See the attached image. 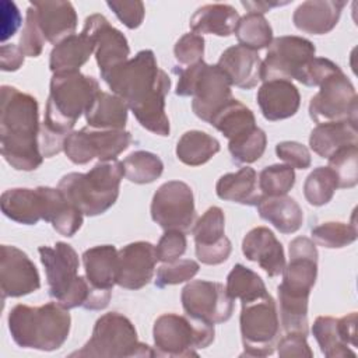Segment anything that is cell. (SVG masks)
<instances>
[{"label":"cell","instance_id":"1","mask_svg":"<svg viewBox=\"0 0 358 358\" xmlns=\"http://www.w3.org/2000/svg\"><path fill=\"white\" fill-rule=\"evenodd\" d=\"M115 95L124 101L137 122L148 131L169 136V119L165 113V98L171 88L169 76L158 67L150 49L101 76Z\"/></svg>","mask_w":358,"mask_h":358},{"label":"cell","instance_id":"2","mask_svg":"<svg viewBox=\"0 0 358 358\" xmlns=\"http://www.w3.org/2000/svg\"><path fill=\"white\" fill-rule=\"evenodd\" d=\"M99 91L98 81L80 71L52 76L45 119L39 130V148L43 158L63 151L66 137L73 131L76 122L87 112Z\"/></svg>","mask_w":358,"mask_h":358},{"label":"cell","instance_id":"3","mask_svg":"<svg viewBox=\"0 0 358 358\" xmlns=\"http://www.w3.org/2000/svg\"><path fill=\"white\" fill-rule=\"evenodd\" d=\"M38 101L15 87H1L0 141L1 155L17 171H35L43 155L39 148Z\"/></svg>","mask_w":358,"mask_h":358},{"label":"cell","instance_id":"4","mask_svg":"<svg viewBox=\"0 0 358 358\" xmlns=\"http://www.w3.org/2000/svg\"><path fill=\"white\" fill-rule=\"evenodd\" d=\"M7 322L17 345L39 351L59 350L66 343L71 326L69 309L57 302L41 306L15 305Z\"/></svg>","mask_w":358,"mask_h":358},{"label":"cell","instance_id":"5","mask_svg":"<svg viewBox=\"0 0 358 358\" xmlns=\"http://www.w3.org/2000/svg\"><path fill=\"white\" fill-rule=\"evenodd\" d=\"M123 176V162L113 159L98 162L85 173H67L60 179L57 187L67 201L84 215L95 217L116 203Z\"/></svg>","mask_w":358,"mask_h":358},{"label":"cell","instance_id":"6","mask_svg":"<svg viewBox=\"0 0 358 358\" xmlns=\"http://www.w3.org/2000/svg\"><path fill=\"white\" fill-rule=\"evenodd\" d=\"M173 71L179 77L176 95L192 96L194 115L207 123L234 98L232 85L217 64L201 60L187 67L173 69Z\"/></svg>","mask_w":358,"mask_h":358},{"label":"cell","instance_id":"7","mask_svg":"<svg viewBox=\"0 0 358 358\" xmlns=\"http://www.w3.org/2000/svg\"><path fill=\"white\" fill-rule=\"evenodd\" d=\"M45 267L49 295L66 309L84 308L92 288L85 277L78 275V255L71 245L56 242L55 246L38 249Z\"/></svg>","mask_w":358,"mask_h":358},{"label":"cell","instance_id":"8","mask_svg":"<svg viewBox=\"0 0 358 358\" xmlns=\"http://www.w3.org/2000/svg\"><path fill=\"white\" fill-rule=\"evenodd\" d=\"M150 345L140 343L134 324L122 313L108 312L94 326L90 340L70 357L88 358H131L155 357Z\"/></svg>","mask_w":358,"mask_h":358},{"label":"cell","instance_id":"9","mask_svg":"<svg viewBox=\"0 0 358 358\" xmlns=\"http://www.w3.org/2000/svg\"><path fill=\"white\" fill-rule=\"evenodd\" d=\"M214 334V324L176 313L161 315L152 327L157 357H197V350L207 348Z\"/></svg>","mask_w":358,"mask_h":358},{"label":"cell","instance_id":"10","mask_svg":"<svg viewBox=\"0 0 358 358\" xmlns=\"http://www.w3.org/2000/svg\"><path fill=\"white\" fill-rule=\"evenodd\" d=\"M241 336L248 357L271 355L280 340V319L275 301L270 294L242 302Z\"/></svg>","mask_w":358,"mask_h":358},{"label":"cell","instance_id":"11","mask_svg":"<svg viewBox=\"0 0 358 358\" xmlns=\"http://www.w3.org/2000/svg\"><path fill=\"white\" fill-rule=\"evenodd\" d=\"M315 45L302 36L285 35L274 38L268 45L266 59L262 60L260 81H301L305 69L315 57Z\"/></svg>","mask_w":358,"mask_h":358},{"label":"cell","instance_id":"12","mask_svg":"<svg viewBox=\"0 0 358 358\" xmlns=\"http://www.w3.org/2000/svg\"><path fill=\"white\" fill-rule=\"evenodd\" d=\"M131 143V134L126 130H101L90 126L71 131L63 144L67 158L76 165H84L98 158L108 162L117 158Z\"/></svg>","mask_w":358,"mask_h":358},{"label":"cell","instance_id":"13","mask_svg":"<svg viewBox=\"0 0 358 358\" xmlns=\"http://www.w3.org/2000/svg\"><path fill=\"white\" fill-rule=\"evenodd\" d=\"M309 102V116L313 122H357L358 98L350 78L340 70L327 77Z\"/></svg>","mask_w":358,"mask_h":358},{"label":"cell","instance_id":"14","mask_svg":"<svg viewBox=\"0 0 358 358\" xmlns=\"http://www.w3.org/2000/svg\"><path fill=\"white\" fill-rule=\"evenodd\" d=\"M151 218L165 231H190L196 218L192 187L182 180L161 185L152 196Z\"/></svg>","mask_w":358,"mask_h":358},{"label":"cell","instance_id":"15","mask_svg":"<svg viewBox=\"0 0 358 358\" xmlns=\"http://www.w3.org/2000/svg\"><path fill=\"white\" fill-rule=\"evenodd\" d=\"M183 310L192 319L211 324L227 322L234 312V299L221 282L193 280L180 294Z\"/></svg>","mask_w":358,"mask_h":358},{"label":"cell","instance_id":"16","mask_svg":"<svg viewBox=\"0 0 358 358\" xmlns=\"http://www.w3.org/2000/svg\"><path fill=\"white\" fill-rule=\"evenodd\" d=\"M192 234L196 243V256L203 264L217 266L229 257L232 245L225 236V215L220 207L207 208L193 224Z\"/></svg>","mask_w":358,"mask_h":358},{"label":"cell","instance_id":"17","mask_svg":"<svg viewBox=\"0 0 358 358\" xmlns=\"http://www.w3.org/2000/svg\"><path fill=\"white\" fill-rule=\"evenodd\" d=\"M41 278L36 266L25 252L11 245L0 249V289L6 298H20L38 291Z\"/></svg>","mask_w":358,"mask_h":358},{"label":"cell","instance_id":"18","mask_svg":"<svg viewBox=\"0 0 358 358\" xmlns=\"http://www.w3.org/2000/svg\"><path fill=\"white\" fill-rule=\"evenodd\" d=\"M277 287L295 295L309 296L317 275V249L312 239L298 236L289 242V262Z\"/></svg>","mask_w":358,"mask_h":358},{"label":"cell","instance_id":"19","mask_svg":"<svg viewBox=\"0 0 358 358\" xmlns=\"http://www.w3.org/2000/svg\"><path fill=\"white\" fill-rule=\"evenodd\" d=\"M83 31L94 42V53L101 76L129 60L130 48L126 36L112 27L102 14H91L87 17Z\"/></svg>","mask_w":358,"mask_h":358},{"label":"cell","instance_id":"20","mask_svg":"<svg viewBox=\"0 0 358 358\" xmlns=\"http://www.w3.org/2000/svg\"><path fill=\"white\" fill-rule=\"evenodd\" d=\"M155 246L145 241L131 242L117 250L116 285L126 289H140L154 277Z\"/></svg>","mask_w":358,"mask_h":358},{"label":"cell","instance_id":"21","mask_svg":"<svg viewBox=\"0 0 358 358\" xmlns=\"http://www.w3.org/2000/svg\"><path fill=\"white\" fill-rule=\"evenodd\" d=\"M242 252L250 262H256L268 277L280 275L285 267V255L281 242L266 227L250 229L242 241Z\"/></svg>","mask_w":358,"mask_h":358},{"label":"cell","instance_id":"22","mask_svg":"<svg viewBox=\"0 0 358 358\" xmlns=\"http://www.w3.org/2000/svg\"><path fill=\"white\" fill-rule=\"evenodd\" d=\"M256 99L262 115L270 122L294 116L301 105L299 91L288 80L263 81Z\"/></svg>","mask_w":358,"mask_h":358},{"label":"cell","instance_id":"23","mask_svg":"<svg viewBox=\"0 0 358 358\" xmlns=\"http://www.w3.org/2000/svg\"><path fill=\"white\" fill-rule=\"evenodd\" d=\"M217 66L225 73L231 85L250 90L260 81L262 59L259 53L243 45H234L225 49Z\"/></svg>","mask_w":358,"mask_h":358},{"label":"cell","instance_id":"24","mask_svg":"<svg viewBox=\"0 0 358 358\" xmlns=\"http://www.w3.org/2000/svg\"><path fill=\"white\" fill-rule=\"evenodd\" d=\"M39 28L52 45L73 35L77 28V14L70 1H32Z\"/></svg>","mask_w":358,"mask_h":358},{"label":"cell","instance_id":"25","mask_svg":"<svg viewBox=\"0 0 358 358\" xmlns=\"http://www.w3.org/2000/svg\"><path fill=\"white\" fill-rule=\"evenodd\" d=\"M344 6L340 0H308L296 7L292 22L305 34L324 35L337 25Z\"/></svg>","mask_w":358,"mask_h":358},{"label":"cell","instance_id":"26","mask_svg":"<svg viewBox=\"0 0 358 358\" xmlns=\"http://www.w3.org/2000/svg\"><path fill=\"white\" fill-rule=\"evenodd\" d=\"M42 197V220L50 222L63 236H73L83 225V213L67 201L59 187L39 186Z\"/></svg>","mask_w":358,"mask_h":358},{"label":"cell","instance_id":"27","mask_svg":"<svg viewBox=\"0 0 358 358\" xmlns=\"http://www.w3.org/2000/svg\"><path fill=\"white\" fill-rule=\"evenodd\" d=\"M85 278L96 291L112 292L117 278V249L113 245H99L83 253Z\"/></svg>","mask_w":358,"mask_h":358},{"label":"cell","instance_id":"28","mask_svg":"<svg viewBox=\"0 0 358 358\" xmlns=\"http://www.w3.org/2000/svg\"><path fill=\"white\" fill-rule=\"evenodd\" d=\"M358 144V127L354 120L319 123L309 136V145L322 158H330L343 147Z\"/></svg>","mask_w":358,"mask_h":358},{"label":"cell","instance_id":"29","mask_svg":"<svg viewBox=\"0 0 358 358\" xmlns=\"http://www.w3.org/2000/svg\"><path fill=\"white\" fill-rule=\"evenodd\" d=\"M260 218L268 221L281 234L296 232L303 222L299 204L289 196H263L256 204Z\"/></svg>","mask_w":358,"mask_h":358},{"label":"cell","instance_id":"30","mask_svg":"<svg viewBox=\"0 0 358 358\" xmlns=\"http://www.w3.org/2000/svg\"><path fill=\"white\" fill-rule=\"evenodd\" d=\"M94 50V42L84 31L73 34L55 45L50 52L49 67L53 74L80 71V67L88 62Z\"/></svg>","mask_w":358,"mask_h":358},{"label":"cell","instance_id":"31","mask_svg":"<svg viewBox=\"0 0 358 358\" xmlns=\"http://www.w3.org/2000/svg\"><path fill=\"white\" fill-rule=\"evenodd\" d=\"M3 214L24 225H35L42 220V197L36 189L14 187L3 192L0 199Z\"/></svg>","mask_w":358,"mask_h":358},{"label":"cell","instance_id":"32","mask_svg":"<svg viewBox=\"0 0 358 358\" xmlns=\"http://www.w3.org/2000/svg\"><path fill=\"white\" fill-rule=\"evenodd\" d=\"M238 11L229 4H206L199 7L190 18V29L194 34H211L217 36H229L235 32L239 21Z\"/></svg>","mask_w":358,"mask_h":358},{"label":"cell","instance_id":"33","mask_svg":"<svg viewBox=\"0 0 358 358\" xmlns=\"http://www.w3.org/2000/svg\"><path fill=\"white\" fill-rule=\"evenodd\" d=\"M127 105L115 94L99 91L87 109V126L101 130H124L127 123Z\"/></svg>","mask_w":358,"mask_h":358},{"label":"cell","instance_id":"34","mask_svg":"<svg viewBox=\"0 0 358 358\" xmlns=\"http://www.w3.org/2000/svg\"><path fill=\"white\" fill-rule=\"evenodd\" d=\"M215 193L221 200L245 206H256L262 197L257 192L256 171L250 166L222 175L215 185Z\"/></svg>","mask_w":358,"mask_h":358},{"label":"cell","instance_id":"35","mask_svg":"<svg viewBox=\"0 0 358 358\" xmlns=\"http://www.w3.org/2000/svg\"><path fill=\"white\" fill-rule=\"evenodd\" d=\"M210 124L221 131L229 141L236 140L257 127L253 112L235 98L214 115Z\"/></svg>","mask_w":358,"mask_h":358},{"label":"cell","instance_id":"36","mask_svg":"<svg viewBox=\"0 0 358 358\" xmlns=\"http://www.w3.org/2000/svg\"><path fill=\"white\" fill-rule=\"evenodd\" d=\"M218 151L220 141L201 130L183 133L176 144L178 159L189 166H199L208 162Z\"/></svg>","mask_w":358,"mask_h":358},{"label":"cell","instance_id":"37","mask_svg":"<svg viewBox=\"0 0 358 358\" xmlns=\"http://www.w3.org/2000/svg\"><path fill=\"white\" fill-rule=\"evenodd\" d=\"M312 334L316 338L320 351L327 358H341V357H355L348 344L344 341L338 319L331 316H319L315 319L312 326Z\"/></svg>","mask_w":358,"mask_h":358},{"label":"cell","instance_id":"38","mask_svg":"<svg viewBox=\"0 0 358 358\" xmlns=\"http://www.w3.org/2000/svg\"><path fill=\"white\" fill-rule=\"evenodd\" d=\"M227 292L235 301L249 302L257 299L267 292L262 277L243 264H235L227 277Z\"/></svg>","mask_w":358,"mask_h":358},{"label":"cell","instance_id":"39","mask_svg":"<svg viewBox=\"0 0 358 358\" xmlns=\"http://www.w3.org/2000/svg\"><path fill=\"white\" fill-rule=\"evenodd\" d=\"M280 322L285 333H301L308 336V302L309 296L294 295L278 289Z\"/></svg>","mask_w":358,"mask_h":358},{"label":"cell","instance_id":"40","mask_svg":"<svg viewBox=\"0 0 358 358\" xmlns=\"http://www.w3.org/2000/svg\"><path fill=\"white\" fill-rule=\"evenodd\" d=\"M124 176L133 183L145 185L157 180L164 172V162L150 151H134L123 159Z\"/></svg>","mask_w":358,"mask_h":358},{"label":"cell","instance_id":"41","mask_svg":"<svg viewBox=\"0 0 358 358\" xmlns=\"http://www.w3.org/2000/svg\"><path fill=\"white\" fill-rule=\"evenodd\" d=\"M239 45L253 50L267 48L273 41V29L262 14L248 13L239 18L235 32Z\"/></svg>","mask_w":358,"mask_h":358},{"label":"cell","instance_id":"42","mask_svg":"<svg viewBox=\"0 0 358 358\" xmlns=\"http://www.w3.org/2000/svg\"><path fill=\"white\" fill-rule=\"evenodd\" d=\"M337 187L334 172L329 166H317L305 179L303 196L310 206L320 207L333 199Z\"/></svg>","mask_w":358,"mask_h":358},{"label":"cell","instance_id":"43","mask_svg":"<svg viewBox=\"0 0 358 358\" xmlns=\"http://www.w3.org/2000/svg\"><path fill=\"white\" fill-rule=\"evenodd\" d=\"M310 235L315 245L327 249H340L355 242L358 231L355 222L345 224L329 221L312 228Z\"/></svg>","mask_w":358,"mask_h":358},{"label":"cell","instance_id":"44","mask_svg":"<svg viewBox=\"0 0 358 358\" xmlns=\"http://www.w3.org/2000/svg\"><path fill=\"white\" fill-rule=\"evenodd\" d=\"M327 159L329 168L337 178L338 187L350 189L358 183V144L343 147Z\"/></svg>","mask_w":358,"mask_h":358},{"label":"cell","instance_id":"45","mask_svg":"<svg viewBox=\"0 0 358 358\" xmlns=\"http://www.w3.org/2000/svg\"><path fill=\"white\" fill-rule=\"evenodd\" d=\"M266 144H267L266 133L260 127H256L248 134L229 141L228 150L234 162L252 164L264 154Z\"/></svg>","mask_w":358,"mask_h":358},{"label":"cell","instance_id":"46","mask_svg":"<svg viewBox=\"0 0 358 358\" xmlns=\"http://www.w3.org/2000/svg\"><path fill=\"white\" fill-rule=\"evenodd\" d=\"M295 185L294 168L284 164L266 166L259 175V190L263 196H284Z\"/></svg>","mask_w":358,"mask_h":358},{"label":"cell","instance_id":"47","mask_svg":"<svg viewBox=\"0 0 358 358\" xmlns=\"http://www.w3.org/2000/svg\"><path fill=\"white\" fill-rule=\"evenodd\" d=\"M199 263L192 259H178L171 263H164L157 268L155 285L165 288L168 285L190 281L199 273Z\"/></svg>","mask_w":358,"mask_h":358},{"label":"cell","instance_id":"48","mask_svg":"<svg viewBox=\"0 0 358 358\" xmlns=\"http://www.w3.org/2000/svg\"><path fill=\"white\" fill-rule=\"evenodd\" d=\"M46 39L39 28L38 18H36V11L32 6L28 7L27 15H25V24L20 36L18 48L25 56L29 57H38L42 53L43 45Z\"/></svg>","mask_w":358,"mask_h":358},{"label":"cell","instance_id":"49","mask_svg":"<svg viewBox=\"0 0 358 358\" xmlns=\"http://www.w3.org/2000/svg\"><path fill=\"white\" fill-rule=\"evenodd\" d=\"M173 55L176 62L183 66H192L203 60L204 55V39L201 35L189 32L179 38V41L175 43Z\"/></svg>","mask_w":358,"mask_h":358},{"label":"cell","instance_id":"50","mask_svg":"<svg viewBox=\"0 0 358 358\" xmlns=\"http://www.w3.org/2000/svg\"><path fill=\"white\" fill-rule=\"evenodd\" d=\"M186 246L187 241L185 232L176 229L165 231V234L159 238L155 246L157 259L162 263L175 262L183 256V253L186 252Z\"/></svg>","mask_w":358,"mask_h":358},{"label":"cell","instance_id":"51","mask_svg":"<svg viewBox=\"0 0 358 358\" xmlns=\"http://www.w3.org/2000/svg\"><path fill=\"white\" fill-rule=\"evenodd\" d=\"M277 157L291 168L306 169L310 166L309 150L298 141H281L275 145Z\"/></svg>","mask_w":358,"mask_h":358},{"label":"cell","instance_id":"52","mask_svg":"<svg viewBox=\"0 0 358 358\" xmlns=\"http://www.w3.org/2000/svg\"><path fill=\"white\" fill-rule=\"evenodd\" d=\"M106 6L129 29H136L143 24L145 14L143 1H106Z\"/></svg>","mask_w":358,"mask_h":358},{"label":"cell","instance_id":"53","mask_svg":"<svg viewBox=\"0 0 358 358\" xmlns=\"http://www.w3.org/2000/svg\"><path fill=\"white\" fill-rule=\"evenodd\" d=\"M341 69L329 59L324 57H313V60L308 64L303 71V76L299 83L308 87H319L327 77L340 71Z\"/></svg>","mask_w":358,"mask_h":358},{"label":"cell","instance_id":"54","mask_svg":"<svg viewBox=\"0 0 358 358\" xmlns=\"http://www.w3.org/2000/svg\"><path fill=\"white\" fill-rule=\"evenodd\" d=\"M277 351L281 358L289 357H306L312 358L313 352L306 343V336L301 333H285L282 338L277 343Z\"/></svg>","mask_w":358,"mask_h":358},{"label":"cell","instance_id":"55","mask_svg":"<svg viewBox=\"0 0 358 358\" xmlns=\"http://www.w3.org/2000/svg\"><path fill=\"white\" fill-rule=\"evenodd\" d=\"M21 25V14L13 1H1V42H6Z\"/></svg>","mask_w":358,"mask_h":358},{"label":"cell","instance_id":"56","mask_svg":"<svg viewBox=\"0 0 358 358\" xmlns=\"http://www.w3.org/2000/svg\"><path fill=\"white\" fill-rule=\"evenodd\" d=\"M24 53L18 45H1L0 48V69L3 71H15L24 64Z\"/></svg>","mask_w":358,"mask_h":358},{"label":"cell","instance_id":"57","mask_svg":"<svg viewBox=\"0 0 358 358\" xmlns=\"http://www.w3.org/2000/svg\"><path fill=\"white\" fill-rule=\"evenodd\" d=\"M338 327L344 341L348 345L357 347V313L351 312L338 319Z\"/></svg>","mask_w":358,"mask_h":358},{"label":"cell","instance_id":"58","mask_svg":"<svg viewBox=\"0 0 358 358\" xmlns=\"http://www.w3.org/2000/svg\"><path fill=\"white\" fill-rule=\"evenodd\" d=\"M249 13L255 14H264L270 11L273 7H281L289 4V1H242L241 3Z\"/></svg>","mask_w":358,"mask_h":358}]
</instances>
